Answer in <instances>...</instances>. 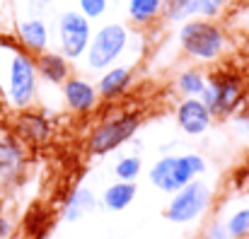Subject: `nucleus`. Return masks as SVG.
I'll return each instance as SVG.
<instances>
[{
	"mask_svg": "<svg viewBox=\"0 0 249 239\" xmlns=\"http://www.w3.org/2000/svg\"><path fill=\"white\" fill-rule=\"evenodd\" d=\"M0 85L10 106L29 109L36 99L39 89V73L36 61L15 44L0 41Z\"/></svg>",
	"mask_w": 249,
	"mask_h": 239,
	"instance_id": "1",
	"label": "nucleus"
},
{
	"mask_svg": "<svg viewBox=\"0 0 249 239\" xmlns=\"http://www.w3.org/2000/svg\"><path fill=\"white\" fill-rule=\"evenodd\" d=\"M177 39H179L181 51L196 61H215L225 51L223 29L206 17H191L181 22Z\"/></svg>",
	"mask_w": 249,
	"mask_h": 239,
	"instance_id": "2",
	"label": "nucleus"
},
{
	"mask_svg": "<svg viewBox=\"0 0 249 239\" xmlns=\"http://www.w3.org/2000/svg\"><path fill=\"white\" fill-rule=\"evenodd\" d=\"M206 169H208L206 159L201 155H196V153H189V155H165V157H160L150 167V184L158 191L172 196L174 191H179L189 181L198 179Z\"/></svg>",
	"mask_w": 249,
	"mask_h": 239,
	"instance_id": "3",
	"label": "nucleus"
},
{
	"mask_svg": "<svg viewBox=\"0 0 249 239\" xmlns=\"http://www.w3.org/2000/svg\"><path fill=\"white\" fill-rule=\"evenodd\" d=\"M128 41H131V32L126 24L121 22H109L104 27H99L92 39H89V46L85 51V61H87V68L89 70H107L111 68L128 49Z\"/></svg>",
	"mask_w": 249,
	"mask_h": 239,
	"instance_id": "4",
	"label": "nucleus"
},
{
	"mask_svg": "<svg viewBox=\"0 0 249 239\" xmlns=\"http://www.w3.org/2000/svg\"><path fill=\"white\" fill-rule=\"evenodd\" d=\"M213 201V191L206 181L194 179L186 186H181L179 191H174L169 196V203L165 208V218L172 225H189L196 222L211 205Z\"/></svg>",
	"mask_w": 249,
	"mask_h": 239,
	"instance_id": "5",
	"label": "nucleus"
},
{
	"mask_svg": "<svg viewBox=\"0 0 249 239\" xmlns=\"http://www.w3.org/2000/svg\"><path fill=\"white\" fill-rule=\"evenodd\" d=\"M141 128V116L138 114H119L114 119L102 121L87 138V153L92 157H104L114 150H119L126 140H131Z\"/></svg>",
	"mask_w": 249,
	"mask_h": 239,
	"instance_id": "6",
	"label": "nucleus"
},
{
	"mask_svg": "<svg viewBox=\"0 0 249 239\" xmlns=\"http://www.w3.org/2000/svg\"><path fill=\"white\" fill-rule=\"evenodd\" d=\"M245 97L242 80L232 73H215L206 80V89L201 92V102L208 106L213 116L232 114Z\"/></svg>",
	"mask_w": 249,
	"mask_h": 239,
	"instance_id": "7",
	"label": "nucleus"
},
{
	"mask_svg": "<svg viewBox=\"0 0 249 239\" xmlns=\"http://www.w3.org/2000/svg\"><path fill=\"white\" fill-rule=\"evenodd\" d=\"M58 51L68 61L83 58L89 39H92V19H87L80 10H66L58 15Z\"/></svg>",
	"mask_w": 249,
	"mask_h": 239,
	"instance_id": "8",
	"label": "nucleus"
},
{
	"mask_svg": "<svg viewBox=\"0 0 249 239\" xmlns=\"http://www.w3.org/2000/svg\"><path fill=\"white\" fill-rule=\"evenodd\" d=\"M213 123V114L208 111V106L201 102V97H184L177 106V126L191 136L198 138L203 136Z\"/></svg>",
	"mask_w": 249,
	"mask_h": 239,
	"instance_id": "9",
	"label": "nucleus"
},
{
	"mask_svg": "<svg viewBox=\"0 0 249 239\" xmlns=\"http://www.w3.org/2000/svg\"><path fill=\"white\" fill-rule=\"evenodd\" d=\"M225 0H165V15L169 22H186L191 17H206L213 19L223 12Z\"/></svg>",
	"mask_w": 249,
	"mask_h": 239,
	"instance_id": "10",
	"label": "nucleus"
},
{
	"mask_svg": "<svg viewBox=\"0 0 249 239\" xmlns=\"http://www.w3.org/2000/svg\"><path fill=\"white\" fill-rule=\"evenodd\" d=\"M61 87H63V99L73 114H89L97 109L99 92H97V85H92L89 80L68 78Z\"/></svg>",
	"mask_w": 249,
	"mask_h": 239,
	"instance_id": "11",
	"label": "nucleus"
},
{
	"mask_svg": "<svg viewBox=\"0 0 249 239\" xmlns=\"http://www.w3.org/2000/svg\"><path fill=\"white\" fill-rule=\"evenodd\" d=\"M15 128H17V133H19L24 140H29V143H34V145H44V143L53 136L51 121H49L44 114L29 111V109H22V111H19V116L15 119Z\"/></svg>",
	"mask_w": 249,
	"mask_h": 239,
	"instance_id": "12",
	"label": "nucleus"
},
{
	"mask_svg": "<svg viewBox=\"0 0 249 239\" xmlns=\"http://www.w3.org/2000/svg\"><path fill=\"white\" fill-rule=\"evenodd\" d=\"M131 82H133V68L131 66H111V68L102 70V78L97 82L99 99L114 102V99L124 97L128 92Z\"/></svg>",
	"mask_w": 249,
	"mask_h": 239,
	"instance_id": "13",
	"label": "nucleus"
},
{
	"mask_svg": "<svg viewBox=\"0 0 249 239\" xmlns=\"http://www.w3.org/2000/svg\"><path fill=\"white\" fill-rule=\"evenodd\" d=\"M36 73L39 78L46 80L49 85H63L71 78V61L61 51H41L36 53Z\"/></svg>",
	"mask_w": 249,
	"mask_h": 239,
	"instance_id": "14",
	"label": "nucleus"
},
{
	"mask_svg": "<svg viewBox=\"0 0 249 239\" xmlns=\"http://www.w3.org/2000/svg\"><path fill=\"white\" fill-rule=\"evenodd\" d=\"M97 205H99V198L94 196V191L87 188V186H78V188H73L71 196L66 198L61 215H63L66 222H78V220H83L85 215L94 213Z\"/></svg>",
	"mask_w": 249,
	"mask_h": 239,
	"instance_id": "15",
	"label": "nucleus"
},
{
	"mask_svg": "<svg viewBox=\"0 0 249 239\" xmlns=\"http://www.w3.org/2000/svg\"><path fill=\"white\" fill-rule=\"evenodd\" d=\"M17 36L22 46L32 53H41L49 49V27L41 17H29L17 24Z\"/></svg>",
	"mask_w": 249,
	"mask_h": 239,
	"instance_id": "16",
	"label": "nucleus"
},
{
	"mask_svg": "<svg viewBox=\"0 0 249 239\" xmlns=\"http://www.w3.org/2000/svg\"><path fill=\"white\" fill-rule=\"evenodd\" d=\"M136 196H138L136 181H121V179H119V181H114V184H109V186L104 188L99 203H102V208L109 210V213H121V210H126V208L136 201Z\"/></svg>",
	"mask_w": 249,
	"mask_h": 239,
	"instance_id": "17",
	"label": "nucleus"
},
{
	"mask_svg": "<svg viewBox=\"0 0 249 239\" xmlns=\"http://www.w3.org/2000/svg\"><path fill=\"white\" fill-rule=\"evenodd\" d=\"M22 164H24L22 145H19L15 138L5 136V138L0 140V176L12 179L15 174H19Z\"/></svg>",
	"mask_w": 249,
	"mask_h": 239,
	"instance_id": "18",
	"label": "nucleus"
},
{
	"mask_svg": "<svg viewBox=\"0 0 249 239\" xmlns=\"http://www.w3.org/2000/svg\"><path fill=\"white\" fill-rule=\"evenodd\" d=\"M162 10H165V0H128V7H126L131 22L141 27L155 22L162 15Z\"/></svg>",
	"mask_w": 249,
	"mask_h": 239,
	"instance_id": "19",
	"label": "nucleus"
},
{
	"mask_svg": "<svg viewBox=\"0 0 249 239\" xmlns=\"http://www.w3.org/2000/svg\"><path fill=\"white\" fill-rule=\"evenodd\" d=\"M206 75L198 70H184L177 78V89L181 97H201V92L206 89Z\"/></svg>",
	"mask_w": 249,
	"mask_h": 239,
	"instance_id": "20",
	"label": "nucleus"
},
{
	"mask_svg": "<svg viewBox=\"0 0 249 239\" xmlns=\"http://www.w3.org/2000/svg\"><path fill=\"white\" fill-rule=\"evenodd\" d=\"M141 171H143V162L138 155H126L114 164V174L121 181H136L141 176Z\"/></svg>",
	"mask_w": 249,
	"mask_h": 239,
	"instance_id": "21",
	"label": "nucleus"
},
{
	"mask_svg": "<svg viewBox=\"0 0 249 239\" xmlns=\"http://www.w3.org/2000/svg\"><path fill=\"white\" fill-rule=\"evenodd\" d=\"M225 230H228V237L230 239H247L249 237V208L235 210L228 218Z\"/></svg>",
	"mask_w": 249,
	"mask_h": 239,
	"instance_id": "22",
	"label": "nucleus"
},
{
	"mask_svg": "<svg viewBox=\"0 0 249 239\" xmlns=\"http://www.w3.org/2000/svg\"><path fill=\"white\" fill-rule=\"evenodd\" d=\"M78 7L87 19H99L107 12L109 0H78Z\"/></svg>",
	"mask_w": 249,
	"mask_h": 239,
	"instance_id": "23",
	"label": "nucleus"
},
{
	"mask_svg": "<svg viewBox=\"0 0 249 239\" xmlns=\"http://www.w3.org/2000/svg\"><path fill=\"white\" fill-rule=\"evenodd\" d=\"M206 239H230L228 230H225V222H213L206 232Z\"/></svg>",
	"mask_w": 249,
	"mask_h": 239,
	"instance_id": "24",
	"label": "nucleus"
},
{
	"mask_svg": "<svg viewBox=\"0 0 249 239\" xmlns=\"http://www.w3.org/2000/svg\"><path fill=\"white\" fill-rule=\"evenodd\" d=\"M10 232H12V225H10V220L0 215V239H7V237H10Z\"/></svg>",
	"mask_w": 249,
	"mask_h": 239,
	"instance_id": "25",
	"label": "nucleus"
},
{
	"mask_svg": "<svg viewBox=\"0 0 249 239\" xmlns=\"http://www.w3.org/2000/svg\"><path fill=\"white\" fill-rule=\"evenodd\" d=\"M41 5H49V2H56V0H39Z\"/></svg>",
	"mask_w": 249,
	"mask_h": 239,
	"instance_id": "26",
	"label": "nucleus"
}]
</instances>
